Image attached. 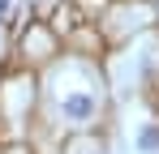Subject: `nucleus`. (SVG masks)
I'll return each mask as SVG.
<instances>
[{"instance_id": "f257e3e1", "label": "nucleus", "mask_w": 159, "mask_h": 154, "mask_svg": "<svg viewBox=\"0 0 159 154\" xmlns=\"http://www.w3.org/2000/svg\"><path fill=\"white\" fill-rule=\"evenodd\" d=\"M65 111H69V116H78V120H82V116L90 111V103H86V99H69V107H65Z\"/></svg>"}, {"instance_id": "f03ea898", "label": "nucleus", "mask_w": 159, "mask_h": 154, "mask_svg": "<svg viewBox=\"0 0 159 154\" xmlns=\"http://www.w3.org/2000/svg\"><path fill=\"white\" fill-rule=\"evenodd\" d=\"M142 146H146V150H151V146H159V133H155V128H146V133H142Z\"/></svg>"}]
</instances>
